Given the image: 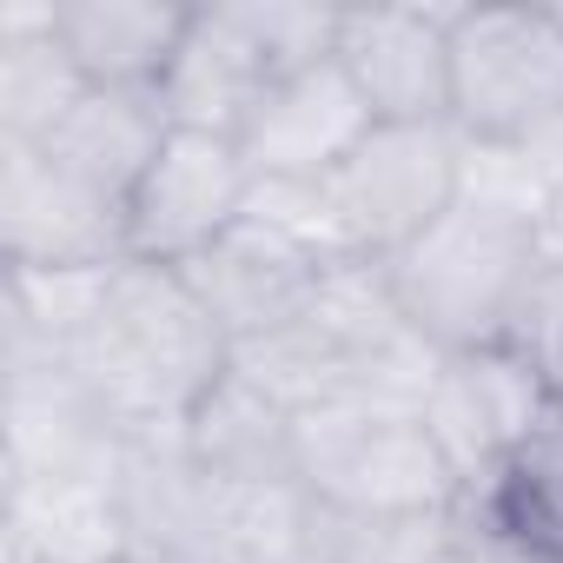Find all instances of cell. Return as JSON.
<instances>
[{
	"mask_svg": "<svg viewBox=\"0 0 563 563\" xmlns=\"http://www.w3.org/2000/svg\"><path fill=\"white\" fill-rule=\"evenodd\" d=\"M80 391L126 431H179L232 372V339L212 325L179 265L120 258L93 332L67 352Z\"/></svg>",
	"mask_w": 563,
	"mask_h": 563,
	"instance_id": "1",
	"label": "cell"
},
{
	"mask_svg": "<svg viewBox=\"0 0 563 563\" xmlns=\"http://www.w3.org/2000/svg\"><path fill=\"white\" fill-rule=\"evenodd\" d=\"M398 312L451 358L477 345H504L537 292V239L517 219L451 206L424 239H411L398 258H385Z\"/></svg>",
	"mask_w": 563,
	"mask_h": 563,
	"instance_id": "2",
	"label": "cell"
},
{
	"mask_svg": "<svg viewBox=\"0 0 563 563\" xmlns=\"http://www.w3.org/2000/svg\"><path fill=\"white\" fill-rule=\"evenodd\" d=\"M292 464H299V484L339 517H418V510L464 504L418 411H372L352 398L299 411Z\"/></svg>",
	"mask_w": 563,
	"mask_h": 563,
	"instance_id": "3",
	"label": "cell"
},
{
	"mask_svg": "<svg viewBox=\"0 0 563 563\" xmlns=\"http://www.w3.org/2000/svg\"><path fill=\"white\" fill-rule=\"evenodd\" d=\"M556 424H563V405H556L550 378L510 339L451 352L424 398V431L438 438V451L471 504H484L510 477V464Z\"/></svg>",
	"mask_w": 563,
	"mask_h": 563,
	"instance_id": "4",
	"label": "cell"
},
{
	"mask_svg": "<svg viewBox=\"0 0 563 563\" xmlns=\"http://www.w3.org/2000/svg\"><path fill=\"white\" fill-rule=\"evenodd\" d=\"M457 173H464V133L451 120L372 126L365 146L325 179L345 258L385 265L411 239H424L457 206Z\"/></svg>",
	"mask_w": 563,
	"mask_h": 563,
	"instance_id": "5",
	"label": "cell"
},
{
	"mask_svg": "<svg viewBox=\"0 0 563 563\" xmlns=\"http://www.w3.org/2000/svg\"><path fill=\"white\" fill-rule=\"evenodd\" d=\"M563 113L556 8H457L451 21V126L464 140H523Z\"/></svg>",
	"mask_w": 563,
	"mask_h": 563,
	"instance_id": "6",
	"label": "cell"
},
{
	"mask_svg": "<svg viewBox=\"0 0 563 563\" xmlns=\"http://www.w3.org/2000/svg\"><path fill=\"white\" fill-rule=\"evenodd\" d=\"M245 199H252V166L239 140L173 126L159 159L126 199V258L192 265L212 239H225L245 219Z\"/></svg>",
	"mask_w": 563,
	"mask_h": 563,
	"instance_id": "7",
	"label": "cell"
},
{
	"mask_svg": "<svg viewBox=\"0 0 563 563\" xmlns=\"http://www.w3.org/2000/svg\"><path fill=\"white\" fill-rule=\"evenodd\" d=\"M0 252L8 265H120L126 206L60 173L41 146L0 140Z\"/></svg>",
	"mask_w": 563,
	"mask_h": 563,
	"instance_id": "8",
	"label": "cell"
},
{
	"mask_svg": "<svg viewBox=\"0 0 563 563\" xmlns=\"http://www.w3.org/2000/svg\"><path fill=\"white\" fill-rule=\"evenodd\" d=\"M451 21L457 8H345L339 67L378 113V126L451 120Z\"/></svg>",
	"mask_w": 563,
	"mask_h": 563,
	"instance_id": "9",
	"label": "cell"
},
{
	"mask_svg": "<svg viewBox=\"0 0 563 563\" xmlns=\"http://www.w3.org/2000/svg\"><path fill=\"white\" fill-rule=\"evenodd\" d=\"M186 272V286L199 292V306L212 312V325L232 339V345H252L278 325H292L312 292H319V278L332 272L319 252H306L299 239L286 232H272L258 219H239L225 239H212Z\"/></svg>",
	"mask_w": 563,
	"mask_h": 563,
	"instance_id": "10",
	"label": "cell"
},
{
	"mask_svg": "<svg viewBox=\"0 0 563 563\" xmlns=\"http://www.w3.org/2000/svg\"><path fill=\"white\" fill-rule=\"evenodd\" d=\"M372 126H378V113L365 107L352 74L339 60H319L258 100L252 126L239 133V153H245L252 179H332L365 146Z\"/></svg>",
	"mask_w": 563,
	"mask_h": 563,
	"instance_id": "11",
	"label": "cell"
},
{
	"mask_svg": "<svg viewBox=\"0 0 563 563\" xmlns=\"http://www.w3.org/2000/svg\"><path fill=\"white\" fill-rule=\"evenodd\" d=\"M272 87H278V67L245 21V0H219V8H192L179 60L159 80V107L186 133L239 140Z\"/></svg>",
	"mask_w": 563,
	"mask_h": 563,
	"instance_id": "12",
	"label": "cell"
},
{
	"mask_svg": "<svg viewBox=\"0 0 563 563\" xmlns=\"http://www.w3.org/2000/svg\"><path fill=\"white\" fill-rule=\"evenodd\" d=\"M8 543L34 563H133V523L120 471L8 477Z\"/></svg>",
	"mask_w": 563,
	"mask_h": 563,
	"instance_id": "13",
	"label": "cell"
},
{
	"mask_svg": "<svg viewBox=\"0 0 563 563\" xmlns=\"http://www.w3.org/2000/svg\"><path fill=\"white\" fill-rule=\"evenodd\" d=\"M186 27L192 8H173V0H60V41L87 87L159 93Z\"/></svg>",
	"mask_w": 563,
	"mask_h": 563,
	"instance_id": "14",
	"label": "cell"
},
{
	"mask_svg": "<svg viewBox=\"0 0 563 563\" xmlns=\"http://www.w3.org/2000/svg\"><path fill=\"white\" fill-rule=\"evenodd\" d=\"M173 120L159 107V93H120V87H87V100L41 140V153L74 173L80 186L107 192L113 206L133 199V186L146 179V166L159 159Z\"/></svg>",
	"mask_w": 563,
	"mask_h": 563,
	"instance_id": "15",
	"label": "cell"
},
{
	"mask_svg": "<svg viewBox=\"0 0 563 563\" xmlns=\"http://www.w3.org/2000/svg\"><path fill=\"white\" fill-rule=\"evenodd\" d=\"M87 100V74L60 41V0L0 8V140L41 146Z\"/></svg>",
	"mask_w": 563,
	"mask_h": 563,
	"instance_id": "16",
	"label": "cell"
},
{
	"mask_svg": "<svg viewBox=\"0 0 563 563\" xmlns=\"http://www.w3.org/2000/svg\"><path fill=\"white\" fill-rule=\"evenodd\" d=\"M186 444L206 477H299L292 411L265 398L245 372H225L206 391V405L186 418Z\"/></svg>",
	"mask_w": 563,
	"mask_h": 563,
	"instance_id": "17",
	"label": "cell"
},
{
	"mask_svg": "<svg viewBox=\"0 0 563 563\" xmlns=\"http://www.w3.org/2000/svg\"><path fill=\"white\" fill-rule=\"evenodd\" d=\"M457 206H477V212H497V219H517V225L537 232V219L550 206V186L537 179V166L523 159L517 140H464Z\"/></svg>",
	"mask_w": 563,
	"mask_h": 563,
	"instance_id": "18",
	"label": "cell"
},
{
	"mask_svg": "<svg viewBox=\"0 0 563 563\" xmlns=\"http://www.w3.org/2000/svg\"><path fill=\"white\" fill-rule=\"evenodd\" d=\"M510 345L550 378V391H556V405H563V272H543V278H537V292H530V306H523Z\"/></svg>",
	"mask_w": 563,
	"mask_h": 563,
	"instance_id": "19",
	"label": "cell"
},
{
	"mask_svg": "<svg viewBox=\"0 0 563 563\" xmlns=\"http://www.w3.org/2000/svg\"><path fill=\"white\" fill-rule=\"evenodd\" d=\"M517 146H523V159L537 166V179H543V186H550V199H556V192H563V113H556V120H543V126H530Z\"/></svg>",
	"mask_w": 563,
	"mask_h": 563,
	"instance_id": "20",
	"label": "cell"
},
{
	"mask_svg": "<svg viewBox=\"0 0 563 563\" xmlns=\"http://www.w3.org/2000/svg\"><path fill=\"white\" fill-rule=\"evenodd\" d=\"M530 239H537V265H543V272H563V192L543 206V219H537Z\"/></svg>",
	"mask_w": 563,
	"mask_h": 563,
	"instance_id": "21",
	"label": "cell"
},
{
	"mask_svg": "<svg viewBox=\"0 0 563 563\" xmlns=\"http://www.w3.org/2000/svg\"><path fill=\"white\" fill-rule=\"evenodd\" d=\"M471 563H550V556H543V550H530V543H517V537H504V530H497V537H490V543H484V550H477V556H471Z\"/></svg>",
	"mask_w": 563,
	"mask_h": 563,
	"instance_id": "22",
	"label": "cell"
},
{
	"mask_svg": "<svg viewBox=\"0 0 563 563\" xmlns=\"http://www.w3.org/2000/svg\"><path fill=\"white\" fill-rule=\"evenodd\" d=\"M133 563H140V556H133Z\"/></svg>",
	"mask_w": 563,
	"mask_h": 563,
	"instance_id": "23",
	"label": "cell"
}]
</instances>
